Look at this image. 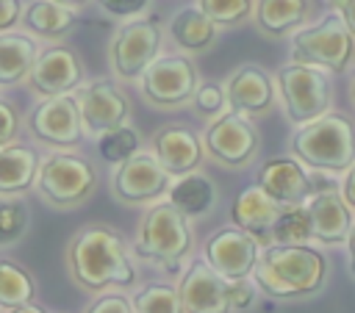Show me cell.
<instances>
[{"instance_id":"6da1fadb","label":"cell","mask_w":355,"mask_h":313,"mask_svg":"<svg viewBox=\"0 0 355 313\" xmlns=\"http://www.w3.org/2000/svg\"><path fill=\"white\" fill-rule=\"evenodd\" d=\"M67 263L75 283L86 291H103L108 285H130L136 277L122 235L105 224H89L78 230L67 247Z\"/></svg>"},{"instance_id":"7a4b0ae2","label":"cell","mask_w":355,"mask_h":313,"mask_svg":"<svg viewBox=\"0 0 355 313\" xmlns=\"http://www.w3.org/2000/svg\"><path fill=\"white\" fill-rule=\"evenodd\" d=\"M252 274L258 288L269 296L291 299L305 296L324 283L327 260L322 252L305 244H275L258 252Z\"/></svg>"},{"instance_id":"3957f363","label":"cell","mask_w":355,"mask_h":313,"mask_svg":"<svg viewBox=\"0 0 355 313\" xmlns=\"http://www.w3.org/2000/svg\"><path fill=\"white\" fill-rule=\"evenodd\" d=\"M291 150L308 166L330 172L349 169L355 161V127L338 114H322L294 133Z\"/></svg>"},{"instance_id":"277c9868","label":"cell","mask_w":355,"mask_h":313,"mask_svg":"<svg viewBox=\"0 0 355 313\" xmlns=\"http://www.w3.org/2000/svg\"><path fill=\"white\" fill-rule=\"evenodd\" d=\"M133 249L141 260L158 263V266H166V269L175 271L178 263L191 252L189 216L180 213L172 202L153 205L139 222Z\"/></svg>"},{"instance_id":"5b68a950","label":"cell","mask_w":355,"mask_h":313,"mask_svg":"<svg viewBox=\"0 0 355 313\" xmlns=\"http://www.w3.org/2000/svg\"><path fill=\"white\" fill-rule=\"evenodd\" d=\"M97 188L94 166L75 152H53L39 161L36 191L53 208H75L86 202Z\"/></svg>"},{"instance_id":"8992f818","label":"cell","mask_w":355,"mask_h":313,"mask_svg":"<svg viewBox=\"0 0 355 313\" xmlns=\"http://www.w3.org/2000/svg\"><path fill=\"white\" fill-rule=\"evenodd\" d=\"M352 50H355V39L341 11L327 14L313 28L297 30L291 39V61L308 66H324L330 72H341L349 64Z\"/></svg>"},{"instance_id":"52a82bcc","label":"cell","mask_w":355,"mask_h":313,"mask_svg":"<svg viewBox=\"0 0 355 313\" xmlns=\"http://www.w3.org/2000/svg\"><path fill=\"white\" fill-rule=\"evenodd\" d=\"M141 97L155 108H178L194 97L197 69L186 55L153 58L139 75Z\"/></svg>"},{"instance_id":"ba28073f","label":"cell","mask_w":355,"mask_h":313,"mask_svg":"<svg viewBox=\"0 0 355 313\" xmlns=\"http://www.w3.org/2000/svg\"><path fill=\"white\" fill-rule=\"evenodd\" d=\"M277 83H280V94H283L286 114L291 122L305 125L327 111L330 83L322 75V69L294 61L277 72Z\"/></svg>"},{"instance_id":"9c48e42d","label":"cell","mask_w":355,"mask_h":313,"mask_svg":"<svg viewBox=\"0 0 355 313\" xmlns=\"http://www.w3.org/2000/svg\"><path fill=\"white\" fill-rule=\"evenodd\" d=\"M161 50V25L158 19L147 17V19H130L125 22L114 42H111V66L114 75L122 80H136L144 66L158 58Z\"/></svg>"},{"instance_id":"30bf717a","label":"cell","mask_w":355,"mask_h":313,"mask_svg":"<svg viewBox=\"0 0 355 313\" xmlns=\"http://www.w3.org/2000/svg\"><path fill=\"white\" fill-rule=\"evenodd\" d=\"M202 150L222 166L239 169L244 163L252 161V155L258 152V130L255 125L247 119V114H236L227 111L222 116H216L202 136Z\"/></svg>"},{"instance_id":"8fae6325","label":"cell","mask_w":355,"mask_h":313,"mask_svg":"<svg viewBox=\"0 0 355 313\" xmlns=\"http://www.w3.org/2000/svg\"><path fill=\"white\" fill-rule=\"evenodd\" d=\"M28 130L50 147H78L83 141L80 108L72 94L44 97L28 116Z\"/></svg>"},{"instance_id":"7c38bea8","label":"cell","mask_w":355,"mask_h":313,"mask_svg":"<svg viewBox=\"0 0 355 313\" xmlns=\"http://www.w3.org/2000/svg\"><path fill=\"white\" fill-rule=\"evenodd\" d=\"M169 177L155 152H133L114 172V197L125 205L153 202L169 188Z\"/></svg>"},{"instance_id":"4fadbf2b","label":"cell","mask_w":355,"mask_h":313,"mask_svg":"<svg viewBox=\"0 0 355 313\" xmlns=\"http://www.w3.org/2000/svg\"><path fill=\"white\" fill-rule=\"evenodd\" d=\"M230 280H225L208 260H194L178 285L183 313H230Z\"/></svg>"},{"instance_id":"5bb4252c","label":"cell","mask_w":355,"mask_h":313,"mask_svg":"<svg viewBox=\"0 0 355 313\" xmlns=\"http://www.w3.org/2000/svg\"><path fill=\"white\" fill-rule=\"evenodd\" d=\"M75 100L80 108L83 133H89V136H100L105 130H114V127L125 125L130 116L128 97L111 80H92Z\"/></svg>"},{"instance_id":"9a60e30c","label":"cell","mask_w":355,"mask_h":313,"mask_svg":"<svg viewBox=\"0 0 355 313\" xmlns=\"http://www.w3.org/2000/svg\"><path fill=\"white\" fill-rule=\"evenodd\" d=\"M205 260L225 280H244L258 260V238L241 227H222L205 241Z\"/></svg>"},{"instance_id":"2e32d148","label":"cell","mask_w":355,"mask_h":313,"mask_svg":"<svg viewBox=\"0 0 355 313\" xmlns=\"http://www.w3.org/2000/svg\"><path fill=\"white\" fill-rule=\"evenodd\" d=\"M28 80L42 97L72 94V89H78V83L83 80V64L72 47H47L36 55Z\"/></svg>"},{"instance_id":"e0dca14e","label":"cell","mask_w":355,"mask_h":313,"mask_svg":"<svg viewBox=\"0 0 355 313\" xmlns=\"http://www.w3.org/2000/svg\"><path fill=\"white\" fill-rule=\"evenodd\" d=\"M283 202H277L272 194H266L258 183L247 186L244 191H239V197L230 205V219L236 227H241L244 233L255 235L258 241H266L277 216L283 213Z\"/></svg>"},{"instance_id":"ac0fdd59","label":"cell","mask_w":355,"mask_h":313,"mask_svg":"<svg viewBox=\"0 0 355 313\" xmlns=\"http://www.w3.org/2000/svg\"><path fill=\"white\" fill-rule=\"evenodd\" d=\"M153 150L158 163L175 177L197 169V163L202 161V144L186 125H164L153 138Z\"/></svg>"},{"instance_id":"d6986e66","label":"cell","mask_w":355,"mask_h":313,"mask_svg":"<svg viewBox=\"0 0 355 313\" xmlns=\"http://www.w3.org/2000/svg\"><path fill=\"white\" fill-rule=\"evenodd\" d=\"M272 97H275L272 80L255 64L239 66L225 83V100L236 114H261L272 105Z\"/></svg>"},{"instance_id":"ffe728a7","label":"cell","mask_w":355,"mask_h":313,"mask_svg":"<svg viewBox=\"0 0 355 313\" xmlns=\"http://www.w3.org/2000/svg\"><path fill=\"white\" fill-rule=\"evenodd\" d=\"M258 186L283 205H300L311 197V177L291 158H272L258 172Z\"/></svg>"},{"instance_id":"44dd1931","label":"cell","mask_w":355,"mask_h":313,"mask_svg":"<svg viewBox=\"0 0 355 313\" xmlns=\"http://www.w3.org/2000/svg\"><path fill=\"white\" fill-rule=\"evenodd\" d=\"M305 208L311 216V235L313 238L336 244V241H344L349 235L352 216H349V208L344 205V199L336 188L316 191Z\"/></svg>"},{"instance_id":"7402d4cb","label":"cell","mask_w":355,"mask_h":313,"mask_svg":"<svg viewBox=\"0 0 355 313\" xmlns=\"http://www.w3.org/2000/svg\"><path fill=\"white\" fill-rule=\"evenodd\" d=\"M36 150L25 144H3L0 147V194H22L36 183L39 172Z\"/></svg>"},{"instance_id":"603a6c76","label":"cell","mask_w":355,"mask_h":313,"mask_svg":"<svg viewBox=\"0 0 355 313\" xmlns=\"http://www.w3.org/2000/svg\"><path fill=\"white\" fill-rule=\"evenodd\" d=\"M169 36L178 47H183L189 53H200V50L211 47V42L216 39V22L200 6H186L172 17Z\"/></svg>"},{"instance_id":"cb8c5ba5","label":"cell","mask_w":355,"mask_h":313,"mask_svg":"<svg viewBox=\"0 0 355 313\" xmlns=\"http://www.w3.org/2000/svg\"><path fill=\"white\" fill-rule=\"evenodd\" d=\"M169 191V202L186 213V216H202L214 208L216 202V186L211 177L200 175V172H186V175H178V180L166 188Z\"/></svg>"},{"instance_id":"d4e9b609","label":"cell","mask_w":355,"mask_h":313,"mask_svg":"<svg viewBox=\"0 0 355 313\" xmlns=\"http://www.w3.org/2000/svg\"><path fill=\"white\" fill-rule=\"evenodd\" d=\"M39 50L36 42L25 33L3 30L0 33V86H14L28 78Z\"/></svg>"},{"instance_id":"484cf974","label":"cell","mask_w":355,"mask_h":313,"mask_svg":"<svg viewBox=\"0 0 355 313\" xmlns=\"http://www.w3.org/2000/svg\"><path fill=\"white\" fill-rule=\"evenodd\" d=\"M78 22L75 8L58 3V0H31L22 11V25L44 39H55L64 36L72 25Z\"/></svg>"},{"instance_id":"4316f807","label":"cell","mask_w":355,"mask_h":313,"mask_svg":"<svg viewBox=\"0 0 355 313\" xmlns=\"http://www.w3.org/2000/svg\"><path fill=\"white\" fill-rule=\"evenodd\" d=\"M305 11H308L305 0H258L255 22L263 33L283 36L286 30H291L294 25L302 22Z\"/></svg>"},{"instance_id":"83f0119b","label":"cell","mask_w":355,"mask_h":313,"mask_svg":"<svg viewBox=\"0 0 355 313\" xmlns=\"http://www.w3.org/2000/svg\"><path fill=\"white\" fill-rule=\"evenodd\" d=\"M33 296H36V283L31 271L0 258V307L11 310L33 302Z\"/></svg>"},{"instance_id":"f1b7e54d","label":"cell","mask_w":355,"mask_h":313,"mask_svg":"<svg viewBox=\"0 0 355 313\" xmlns=\"http://www.w3.org/2000/svg\"><path fill=\"white\" fill-rule=\"evenodd\" d=\"M272 241L277 244H305L311 235V216H308V208L300 202V205H286L283 213L277 216L272 233H269Z\"/></svg>"},{"instance_id":"f546056e","label":"cell","mask_w":355,"mask_h":313,"mask_svg":"<svg viewBox=\"0 0 355 313\" xmlns=\"http://www.w3.org/2000/svg\"><path fill=\"white\" fill-rule=\"evenodd\" d=\"M139 144H141L139 133L133 127H128V125H119V127L105 130V133L97 136V152H100V158L108 161V163H116V166L122 161H128L133 152H139Z\"/></svg>"},{"instance_id":"4dcf8cb0","label":"cell","mask_w":355,"mask_h":313,"mask_svg":"<svg viewBox=\"0 0 355 313\" xmlns=\"http://www.w3.org/2000/svg\"><path fill=\"white\" fill-rule=\"evenodd\" d=\"M133 310L136 313H183L178 288L166 283H150L133 296Z\"/></svg>"},{"instance_id":"1f68e13d","label":"cell","mask_w":355,"mask_h":313,"mask_svg":"<svg viewBox=\"0 0 355 313\" xmlns=\"http://www.w3.org/2000/svg\"><path fill=\"white\" fill-rule=\"evenodd\" d=\"M28 230V205L14 194H0V247L17 244Z\"/></svg>"},{"instance_id":"d6a6232c","label":"cell","mask_w":355,"mask_h":313,"mask_svg":"<svg viewBox=\"0 0 355 313\" xmlns=\"http://www.w3.org/2000/svg\"><path fill=\"white\" fill-rule=\"evenodd\" d=\"M200 8L216 25H236L250 14L252 3L250 0H200Z\"/></svg>"},{"instance_id":"836d02e7","label":"cell","mask_w":355,"mask_h":313,"mask_svg":"<svg viewBox=\"0 0 355 313\" xmlns=\"http://www.w3.org/2000/svg\"><path fill=\"white\" fill-rule=\"evenodd\" d=\"M191 100H194V108H197L200 114H205V116H214V114H219V111L227 105L225 89H222L219 83H197Z\"/></svg>"},{"instance_id":"e575fe53","label":"cell","mask_w":355,"mask_h":313,"mask_svg":"<svg viewBox=\"0 0 355 313\" xmlns=\"http://www.w3.org/2000/svg\"><path fill=\"white\" fill-rule=\"evenodd\" d=\"M94 3L111 17H139L150 6V0H94Z\"/></svg>"},{"instance_id":"d590c367","label":"cell","mask_w":355,"mask_h":313,"mask_svg":"<svg viewBox=\"0 0 355 313\" xmlns=\"http://www.w3.org/2000/svg\"><path fill=\"white\" fill-rule=\"evenodd\" d=\"M86 313H136V310H133V302L128 296H122V294H105L97 302H92Z\"/></svg>"},{"instance_id":"8d00e7d4","label":"cell","mask_w":355,"mask_h":313,"mask_svg":"<svg viewBox=\"0 0 355 313\" xmlns=\"http://www.w3.org/2000/svg\"><path fill=\"white\" fill-rule=\"evenodd\" d=\"M17 130H19V114H17V108L11 102L0 100V147L3 144H11L14 136H17Z\"/></svg>"},{"instance_id":"74e56055","label":"cell","mask_w":355,"mask_h":313,"mask_svg":"<svg viewBox=\"0 0 355 313\" xmlns=\"http://www.w3.org/2000/svg\"><path fill=\"white\" fill-rule=\"evenodd\" d=\"M227 294H230V307L233 310H244V307L252 305V285L247 283V277L244 280H230Z\"/></svg>"},{"instance_id":"f35d334b","label":"cell","mask_w":355,"mask_h":313,"mask_svg":"<svg viewBox=\"0 0 355 313\" xmlns=\"http://www.w3.org/2000/svg\"><path fill=\"white\" fill-rule=\"evenodd\" d=\"M19 14H22L19 0H0V33L8 30L19 19Z\"/></svg>"},{"instance_id":"ab89813d","label":"cell","mask_w":355,"mask_h":313,"mask_svg":"<svg viewBox=\"0 0 355 313\" xmlns=\"http://www.w3.org/2000/svg\"><path fill=\"white\" fill-rule=\"evenodd\" d=\"M341 17H344L347 28H349L352 36H355V0H341Z\"/></svg>"},{"instance_id":"60d3db41","label":"cell","mask_w":355,"mask_h":313,"mask_svg":"<svg viewBox=\"0 0 355 313\" xmlns=\"http://www.w3.org/2000/svg\"><path fill=\"white\" fill-rule=\"evenodd\" d=\"M344 197H347L349 205H355V161H352V166L347 172V180H344Z\"/></svg>"},{"instance_id":"b9f144b4","label":"cell","mask_w":355,"mask_h":313,"mask_svg":"<svg viewBox=\"0 0 355 313\" xmlns=\"http://www.w3.org/2000/svg\"><path fill=\"white\" fill-rule=\"evenodd\" d=\"M347 241H349V258H352V274H355V224L349 227V235H347Z\"/></svg>"},{"instance_id":"7bdbcfd3","label":"cell","mask_w":355,"mask_h":313,"mask_svg":"<svg viewBox=\"0 0 355 313\" xmlns=\"http://www.w3.org/2000/svg\"><path fill=\"white\" fill-rule=\"evenodd\" d=\"M11 313H44V310L28 302V305H19V307H11Z\"/></svg>"},{"instance_id":"ee69618b","label":"cell","mask_w":355,"mask_h":313,"mask_svg":"<svg viewBox=\"0 0 355 313\" xmlns=\"http://www.w3.org/2000/svg\"><path fill=\"white\" fill-rule=\"evenodd\" d=\"M58 3H64V6H69V8H78V6H83L86 0H58Z\"/></svg>"},{"instance_id":"f6af8a7d","label":"cell","mask_w":355,"mask_h":313,"mask_svg":"<svg viewBox=\"0 0 355 313\" xmlns=\"http://www.w3.org/2000/svg\"><path fill=\"white\" fill-rule=\"evenodd\" d=\"M352 94H355V83H352Z\"/></svg>"},{"instance_id":"bcb514c9","label":"cell","mask_w":355,"mask_h":313,"mask_svg":"<svg viewBox=\"0 0 355 313\" xmlns=\"http://www.w3.org/2000/svg\"><path fill=\"white\" fill-rule=\"evenodd\" d=\"M338 3H341V0H338Z\"/></svg>"}]
</instances>
